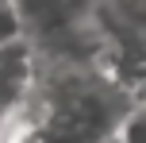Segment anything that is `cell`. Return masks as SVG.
Returning <instances> with one entry per match:
<instances>
[{"label":"cell","instance_id":"obj_1","mask_svg":"<svg viewBox=\"0 0 146 143\" xmlns=\"http://www.w3.org/2000/svg\"><path fill=\"white\" fill-rule=\"evenodd\" d=\"M139 105L104 62H42L19 120H35L54 143H100L119 132L123 116Z\"/></svg>","mask_w":146,"mask_h":143},{"label":"cell","instance_id":"obj_2","mask_svg":"<svg viewBox=\"0 0 146 143\" xmlns=\"http://www.w3.org/2000/svg\"><path fill=\"white\" fill-rule=\"evenodd\" d=\"M96 4L100 0H15L23 39L31 46H46L77 27H88L96 19Z\"/></svg>","mask_w":146,"mask_h":143},{"label":"cell","instance_id":"obj_3","mask_svg":"<svg viewBox=\"0 0 146 143\" xmlns=\"http://www.w3.org/2000/svg\"><path fill=\"white\" fill-rule=\"evenodd\" d=\"M35 77H38V54L27 39L0 46V136L27 108L31 93H35Z\"/></svg>","mask_w":146,"mask_h":143},{"label":"cell","instance_id":"obj_4","mask_svg":"<svg viewBox=\"0 0 146 143\" xmlns=\"http://www.w3.org/2000/svg\"><path fill=\"white\" fill-rule=\"evenodd\" d=\"M23 39V19H19V8L15 0H0V46Z\"/></svg>","mask_w":146,"mask_h":143},{"label":"cell","instance_id":"obj_5","mask_svg":"<svg viewBox=\"0 0 146 143\" xmlns=\"http://www.w3.org/2000/svg\"><path fill=\"white\" fill-rule=\"evenodd\" d=\"M119 136L127 143H146V101L131 108V112L123 116V124H119Z\"/></svg>","mask_w":146,"mask_h":143},{"label":"cell","instance_id":"obj_6","mask_svg":"<svg viewBox=\"0 0 146 143\" xmlns=\"http://www.w3.org/2000/svg\"><path fill=\"white\" fill-rule=\"evenodd\" d=\"M100 143H127V139L119 136V132H111V136H108V139H100Z\"/></svg>","mask_w":146,"mask_h":143}]
</instances>
